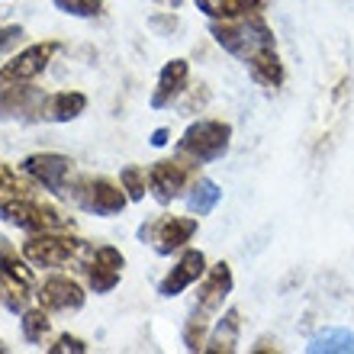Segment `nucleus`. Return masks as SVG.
Returning <instances> with one entry per match:
<instances>
[{
    "mask_svg": "<svg viewBox=\"0 0 354 354\" xmlns=\"http://www.w3.org/2000/svg\"><path fill=\"white\" fill-rule=\"evenodd\" d=\"M194 235H196V219H190V216H161V219H151V223H145L139 229V239L151 242V248L158 254L180 252Z\"/></svg>",
    "mask_w": 354,
    "mask_h": 354,
    "instance_id": "1a4fd4ad",
    "label": "nucleus"
},
{
    "mask_svg": "<svg viewBox=\"0 0 354 354\" xmlns=\"http://www.w3.org/2000/svg\"><path fill=\"white\" fill-rule=\"evenodd\" d=\"M122 268H126V258H122L120 248H113V245L93 248L84 261L87 287H91L93 293H110V290H116V283L122 280Z\"/></svg>",
    "mask_w": 354,
    "mask_h": 354,
    "instance_id": "9b49d317",
    "label": "nucleus"
},
{
    "mask_svg": "<svg viewBox=\"0 0 354 354\" xmlns=\"http://www.w3.org/2000/svg\"><path fill=\"white\" fill-rule=\"evenodd\" d=\"M19 326H23V338H26L29 345H39V342L48 335V328H52V319H48L46 306H39V309H23V319H19Z\"/></svg>",
    "mask_w": 354,
    "mask_h": 354,
    "instance_id": "4be33fe9",
    "label": "nucleus"
},
{
    "mask_svg": "<svg viewBox=\"0 0 354 354\" xmlns=\"http://www.w3.org/2000/svg\"><path fill=\"white\" fill-rule=\"evenodd\" d=\"M0 351H7V348H3V345H0Z\"/></svg>",
    "mask_w": 354,
    "mask_h": 354,
    "instance_id": "2f4dec72",
    "label": "nucleus"
},
{
    "mask_svg": "<svg viewBox=\"0 0 354 354\" xmlns=\"http://www.w3.org/2000/svg\"><path fill=\"white\" fill-rule=\"evenodd\" d=\"M209 32L229 55H235L248 68V75L264 91H277L283 84V62L277 55V39L261 13H252L242 19H213Z\"/></svg>",
    "mask_w": 354,
    "mask_h": 354,
    "instance_id": "f257e3e1",
    "label": "nucleus"
},
{
    "mask_svg": "<svg viewBox=\"0 0 354 354\" xmlns=\"http://www.w3.org/2000/svg\"><path fill=\"white\" fill-rule=\"evenodd\" d=\"M151 26H155V29H168V32H171V29H177V17H155V19H151Z\"/></svg>",
    "mask_w": 354,
    "mask_h": 354,
    "instance_id": "cd10ccee",
    "label": "nucleus"
},
{
    "mask_svg": "<svg viewBox=\"0 0 354 354\" xmlns=\"http://www.w3.org/2000/svg\"><path fill=\"white\" fill-rule=\"evenodd\" d=\"M68 196L75 200L81 209L93 216H103V219H110V216H120L129 203V196L122 190V184L116 187L110 177H77L75 184L68 187Z\"/></svg>",
    "mask_w": 354,
    "mask_h": 354,
    "instance_id": "39448f33",
    "label": "nucleus"
},
{
    "mask_svg": "<svg viewBox=\"0 0 354 354\" xmlns=\"http://www.w3.org/2000/svg\"><path fill=\"white\" fill-rule=\"evenodd\" d=\"M219 200H223V190H219V184L209 180V177H196L194 184H190V194H187V206H190V213L209 216Z\"/></svg>",
    "mask_w": 354,
    "mask_h": 354,
    "instance_id": "aec40b11",
    "label": "nucleus"
},
{
    "mask_svg": "<svg viewBox=\"0 0 354 354\" xmlns=\"http://www.w3.org/2000/svg\"><path fill=\"white\" fill-rule=\"evenodd\" d=\"M58 48L62 46H58L55 39H48V42H36V46H26L23 52H17L7 65H0V87L36 81V77L48 68V62L58 55Z\"/></svg>",
    "mask_w": 354,
    "mask_h": 354,
    "instance_id": "423d86ee",
    "label": "nucleus"
},
{
    "mask_svg": "<svg viewBox=\"0 0 354 354\" xmlns=\"http://www.w3.org/2000/svg\"><path fill=\"white\" fill-rule=\"evenodd\" d=\"M32 187L10 168L7 161H0V196H29Z\"/></svg>",
    "mask_w": 354,
    "mask_h": 354,
    "instance_id": "b1692460",
    "label": "nucleus"
},
{
    "mask_svg": "<svg viewBox=\"0 0 354 354\" xmlns=\"http://www.w3.org/2000/svg\"><path fill=\"white\" fill-rule=\"evenodd\" d=\"M158 3H165V7H174V10H177L180 3H184V0H158Z\"/></svg>",
    "mask_w": 354,
    "mask_h": 354,
    "instance_id": "7c9ffc66",
    "label": "nucleus"
},
{
    "mask_svg": "<svg viewBox=\"0 0 354 354\" xmlns=\"http://www.w3.org/2000/svg\"><path fill=\"white\" fill-rule=\"evenodd\" d=\"M239 332H242V313L239 309H225L219 326L213 328L209 342L203 345V351H213V354H232L235 345H239Z\"/></svg>",
    "mask_w": 354,
    "mask_h": 354,
    "instance_id": "6ab92c4d",
    "label": "nucleus"
},
{
    "mask_svg": "<svg viewBox=\"0 0 354 354\" xmlns=\"http://www.w3.org/2000/svg\"><path fill=\"white\" fill-rule=\"evenodd\" d=\"M232 145V126L223 120H196L187 126V132L177 139V151L194 158L196 165L219 161Z\"/></svg>",
    "mask_w": 354,
    "mask_h": 354,
    "instance_id": "7ed1b4c3",
    "label": "nucleus"
},
{
    "mask_svg": "<svg viewBox=\"0 0 354 354\" xmlns=\"http://www.w3.org/2000/svg\"><path fill=\"white\" fill-rule=\"evenodd\" d=\"M196 180V161L180 155V158H165L149 171V187L158 203H171L177 196L190 190V184Z\"/></svg>",
    "mask_w": 354,
    "mask_h": 354,
    "instance_id": "0eeeda50",
    "label": "nucleus"
},
{
    "mask_svg": "<svg viewBox=\"0 0 354 354\" xmlns=\"http://www.w3.org/2000/svg\"><path fill=\"white\" fill-rule=\"evenodd\" d=\"M229 293H232V268H229L225 261H219L203 274V283H200V293H196L194 313L196 316L213 319L216 313L223 309V303H225Z\"/></svg>",
    "mask_w": 354,
    "mask_h": 354,
    "instance_id": "4468645a",
    "label": "nucleus"
},
{
    "mask_svg": "<svg viewBox=\"0 0 354 354\" xmlns=\"http://www.w3.org/2000/svg\"><path fill=\"white\" fill-rule=\"evenodd\" d=\"M23 174L29 180H36L39 187H46L52 194H68V180L75 174V161L68 155H58V151H36L23 158Z\"/></svg>",
    "mask_w": 354,
    "mask_h": 354,
    "instance_id": "9d476101",
    "label": "nucleus"
},
{
    "mask_svg": "<svg viewBox=\"0 0 354 354\" xmlns=\"http://www.w3.org/2000/svg\"><path fill=\"white\" fill-rule=\"evenodd\" d=\"M309 351L313 354H351L354 351V332L348 328H326L319 332L313 342H309Z\"/></svg>",
    "mask_w": 354,
    "mask_h": 354,
    "instance_id": "412c9836",
    "label": "nucleus"
},
{
    "mask_svg": "<svg viewBox=\"0 0 354 354\" xmlns=\"http://www.w3.org/2000/svg\"><path fill=\"white\" fill-rule=\"evenodd\" d=\"M168 129H155V136H151V145H168Z\"/></svg>",
    "mask_w": 354,
    "mask_h": 354,
    "instance_id": "c85d7f7f",
    "label": "nucleus"
},
{
    "mask_svg": "<svg viewBox=\"0 0 354 354\" xmlns=\"http://www.w3.org/2000/svg\"><path fill=\"white\" fill-rule=\"evenodd\" d=\"M36 297H39V306H46L48 313H77L84 306V287L77 280L65 277V274H52L48 280H42L36 287Z\"/></svg>",
    "mask_w": 354,
    "mask_h": 354,
    "instance_id": "f8f14e48",
    "label": "nucleus"
},
{
    "mask_svg": "<svg viewBox=\"0 0 354 354\" xmlns=\"http://www.w3.org/2000/svg\"><path fill=\"white\" fill-rule=\"evenodd\" d=\"M42 106H46V93L39 87L29 84H13V87H0V120H42Z\"/></svg>",
    "mask_w": 354,
    "mask_h": 354,
    "instance_id": "ddd939ff",
    "label": "nucleus"
},
{
    "mask_svg": "<svg viewBox=\"0 0 354 354\" xmlns=\"http://www.w3.org/2000/svg\"><path fill=\"white\" fill-rule=\"evenodd\" d=\"M194 3L209 19H242L268 7V0H194Z\"/></svg>",
    "mask_w": 354,
    "mask_h": 354,
    "instance_id": "a211bd4d",
    "label": "nucleus"
},
{
    "mask_svg": "<svg viewBox=\"0 0 354 354\" xmlns=\"http://www.w3.org/2000/svg\"><path fill=\"white\" fill-rule=\"evenodd\" d=\"M187 81H190V65H187V58H171L168 65L161 68L158 84L151 91V106H155V110L171 106V103L187 91Z\"/></svg>",
    "mask_w": 354,
    "mask_h": 354,
    "instance_id": "dca6fc26",
    "label": "nucleus"
},
{
    "mask_svg": "<svg viewBox=\"0 0 354 354\" xmlns=\"http://www.w3.org/2000/svg\"><path fill=\"white\" fill-rule=\"evenodd\" d=\"M65 351H75V354H84L87 351V342L77 335H58L55 345H48V354H65Z\"/></svg>",
    "mask_w": 354,
    "mask_h": 354,
    "instance_id": "a878e982",
    "label": "nucleus"
},
{
    "mask_svg": "<svg viewBox=\"0 0 354 354\" xmlns=\"http://www.w3.org/2000/svg\"><path fill=\"white\" fill-rule=\"evenodd\" d=\"M13 252V245L7 242V239H3V235H0V258H3V254H10Z\"/></svg>",
    "mask_w": 354,
    "mask_h": 354,
    "instance_id": "c756f323",
    "label": "nucleus"
},
{
    "mask_svg": "<svg viewBox=\"0 0 354 354\" xmlns=\"http://www.w3.org/2000/svg\"><path fill=\"white\" fill-rule=\"evenodd\" d=\"M87 252V242L77 235H68L65 229H52V232H32L23 242V258L32 261L36 268H65L77 261Z\"/></svg>",
    "mask_w": 354,
    "mask_h": 354,
    "instance_id": "20e7f679",
    "label": "nucleus"
},
{
    "mask_svg": "<svg viewBox=\"0 0 354 354\" xmlns=\"http://www.w3.org/2000/svg\"><path fill=\"white\" fill-rule=\"evenodd\" d=\"M52 3L68 17H81V19H91L103 10V0H52Z\"/></svg>",
    "mask_w": 354,
    "mask_h": 354,
    "instance_id": "393cba45",
    "label": "nucleus"
},
{
    "mask_svg": "<svg viewBox=\"0 0 354 354\" xmlns=\"http://www.w3.org/2000/svg\"><path fill=\"white\" fill-rule=\"evenodd\" d=\"M120 184H122V190H126V196H129L132 203H139V200H145L149 174H145V168H139V165H126V168L120 171Z\"/></svg>",
    "mask_w": 354,
    "mask_h": 354,
    "instance_id": "5701e85b",
    "label": "nucleus"
},
{
    "mask_svg": "<svg viewBox=\"0 0 354 354\" xmlns=\"http://www.w3.org/2000/svg\"><path fill=\"white\" fill-rule=\"evenodd\" d=\"M206 274V254L200 252V248H187L180 258H177V264L165 274V280L158 283V297L171 299V297H180L190 283H196V280H203Z\"/></svg>",
    "mask_w": 354,
    "mask_h": 354,
    "instance_id": "2eb2a0df",
    "label": "nucleus"
},
{
    "mask_svg": "<svg viewBox=\"0 0 354 354\" xmlns=\"http://www.w3.org/2000/svg\"><path fill=\"white\" fill-rule=\"evenodd\" d=\"M32 293H36L32 268H26V261L17 258V252L3 254L0 258V297H3V306L10 313H23Z\"/></svg>",
    "mask_w": 354,
    "mask_h": 354,
    "instance_id": "6e6552de",
    "label": "nucleus"
},
{
    "mask_svg": "<svg viewBox=\"0 0 354 354\" xmlns=\"http://www.w3.org/2000/svg\"><path fill=\"white\" fill-rule=\"evenodd\" d=\"M23 39V26H0V52Z\"/></svg>",
    "mask_w": 354,
    "mask_h": 354,
    "instance_id": "bb28decb",
    "label": "nucleus"
},
{
    "mask_svg": "<svg viewBox=\"0 0 354 354\" xmlns=\"http://www.w3.org/2000/svg\"><path fill=\"white\" fill-rule=\"evenodd\" d=\"M0 219L17 225L23 232H52V229H71V219L62 216L55 206L42 203L36 196H0Z\"/></svg>",
    "mask_w": 354,
    "mask_h": 354,
    "instance_id": "f03ea898",
    "label": "nucleus"
},
{
    "mask_svg": "<svg viewBox=\"0 0 354 354\" xmlns=\"http://www.w3.org/2000/svg\"><path fill=\"white\" fill-rule=\"evenodd\" d=\"M87 110V97L81 91H58L46 97L42 120L46 122H71Z\"/></svg>",
    "mask_w": 354,
    "mask_h": 354,
    "instance_id": "f3484780",
    "label": "nucleus"
}]
</instances>
